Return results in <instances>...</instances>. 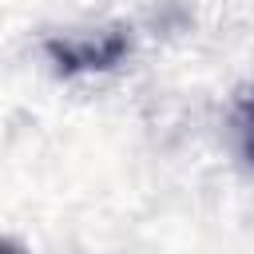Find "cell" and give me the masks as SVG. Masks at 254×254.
Returning a JSON list of instances; mask_svg holds the SVG:
<instances>
[{
  "label": "cell",
  "mask_w": 254,
  "mask_h": 254,
  "mask_svg": "<svg viewBox=\"0 0 254 254\" xmlns=\"http://www.w3.org/2000/svg\"><path fill=\"white\" fill-rule=\"evenodd\" d=\"M131 52L127 28H103L87 36H67V40H48V60L56 64L60 75H91V71H111L123 64Z\"/></svg>",
  "instance_id": "obj_1"
},
{
  "label": "cell",
  "mask_w": 254,
  "mask_h": 254,
  "mask_svg": "<svg viewBox=\"0 0 254 254\" xmlns=\"http://www.w3.org/2000/svg\"><path fill=\"white\" fill-rule=\"evenodd\" d=\"M0 254H28L20 242H12V238H0Z\"/></svg>",
  "instance_id": "obj_3"
},
{
  "label": "cell",
  "mask_w": 254,
  "mask_h": 254,
  "mask_svg": "<svg viewBox=\"0 0 254 254\" xmlns=\"http://www.w3.org/2000/svg\"><path fill=\"white\" fill-rule=\"evenodd\" d=\"M234 139H238L242 159L254 167V87L242 91L238 103H234Z\"/></svg>",
  "instance_id": "obj_2"
}]
</instances>
